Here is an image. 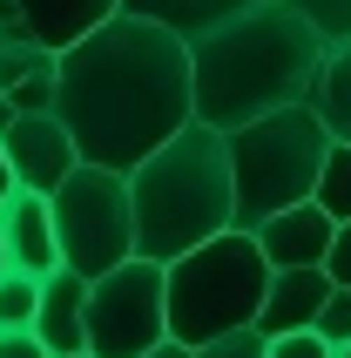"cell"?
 Returning a JSON list of instances; mask_svg holds the SVG:
<instances>
[{
  "mask_svg": "<svg viewBox=\"0 0 351 358\" xmlns=\"http://www.w3.org/2000/svg\"><path fill=\"white\" fill-rule=\"evenodd\" d=\"M162 278H169V338H182L196 352V345L223 338L236 324H257L264 291H271V257H264L257 230H236L230 223L210 243L169 257Z\"/></svg>",
  "mask_w": 351,
  "mask_h": 358,
  "instance_id": "cell-5",
  "label": "cell"
},
{
  "mask_svg": "<svg viewBox=\"0 0 351 358\" xmlns=\"http://www.w3.org/2000/svg\"><path fill=\"white\" fill-rule=\"evenodd\" d=\"M291 7L311 20L324 41H345V34H351V0H291Z\"/></svg>",
  "mask_w": 351,
  "mask_h": 358,
  "instance_id": "cell-20",
  "label": "cell"
},
{
  "mask_svg": "<svg viewBox=\"0 0 351 358\" xmlns=\"http://www.w3.org/2000/svg\"><path fill=\"white\" fill-rule=\"evenodd\" d=\"M7 95H14V115H41V108H55V68L7 81Z\"/></svg>",
  "mask_w": 351,
  "mask_h": 358,
  "instance_id": "cell-21",
  "label": "cell"
},
{
  "mask_svg": "<svg viewBox=\"0 0 351 358\" xmlns=\"http://www.w3.org/2000/svg\"><path fill=\"white\" fill-rule=\"evenodd\" d=\"M136 358H196L182 338H162V345H149V352H136Z\"/></svg>",
  "mask_w": 351,
  "mask_h": 358,
  "instance_id": "cell-26",
  "label": "cell"
},
{
  "mask_svg": "<svg viewBox=\"0 0 351 358\" xmlns=\"http://www.w3.org/2000/svg\"><path fill=\"white\" fill-rule=\"evenodd\" d=\"M55 115L68 122L81 162L136 169L176 129L196 122L189 41L149 14H108L55 55Z\"/></svg>",
  "mask_w": 351,
  "mask_h": 358,
  "instance_id": "cell-1",
  "label": "cell"
},
{
  "mask_svg": "<svg viewBox=\"0 0 351 358\" xmlns=\"http://www.w3.org/2000/svg\"><path fill=\"white\" fill-rule=\"evenodd\" d=\"M7 264H14V257H7V237H0V271H7Z\"/></svg>",
  "mask_w": 351,
  "mask_h": 358,
  "instance_id": "cell-29",
  "label": "cell"
},
{
  "mask_svg": "<svg viewBox=\"0 0 351 358\" xmlns=\"http://www.w3.org/2000/svg\"><path fill=\"white\" fill-rule=\"evenodd\" d=\"M196 358H271V331H264V324H236L223 338L196 345Z\"/></svg>",
  "mask_w": 351,
  "mask_h": 358,
  "instance_id": "cell-19",
  "label": "cell"
},
{
  "mask_svg": "<svg viewBox=\"0 0 351 358\" xmlns=\"http://www.w3.org/2000/svg\"><path fill=\"white\" fill-rule=\"evenodd\" d=\"M20 189V176H14V162H7V142H0V203Z\"/></svg>",
  "mask_w": 351,
  "mask_h": 358,
  "instance_id": "cell-27",
  "label": "cell"
},
{
  "mask_svg": "<svg viewBox=\"0 0 351 358\" xmlns=\"http://www.w3.org/2000/svg\"><path fill=\"white\" fill-rule=\"evenodd\" d=\"M129 196H136V250L142 257H182L216 230L236 223V176H230V136L216 122L196 115L176 129L156 156L129 169Z\"/></svg>",
  "mask_w": 351,
  "mask_h": 358,
  "instance_id": "cell-3",
  "label": "cell"
},
{
  "mask_svg": "<svg viewBox=\"0 0 351 358\" xmlns=\"http://www.w3.org/2000/svg\"><path fill=\"white\" fill-rule=\"evenodd\" d=\"M41 68H55V48H41L27 34V20H20L14 0H0V88L20 75H41Z\"/></svg>",
  "mask_w": 351,
  "mask_h": 358,
  "instance_id": "cell-16",
  "label": "cell"
},
{
  "mask_svg": "<svg viewBox=\"0 0 351 358\" xmlns=\"http://www.w3.org/2000/svg\"><path fill=\"white\" fill-rule=\"evenodd\" d=\"M7 122H14V95H7V88H0V129H7Z\"/></svg>",
  "mask_w": 351,
  "mask_h": 358,
  "instance_id": "cell-28",
  "label": "cell"
},
{
  "mask_svg": "<svg viewBox=\"0 0 351 358\" xmlns=\"http://www.w3.org/2000/svg\"><path fill=\"white\" fill-rule=\"evenodd\" d=\"M129 14H149V20H162V27H176L182 41H196V34H210L216 20H230V14H243L250 0H122Z\"/></svg>",
  "mask_w": 351,
  "mask_h": 358,
  "instance_id": "cell-14",
  "label": "cell"
},
{
  "mask_svg": "<svg viewBox=\"0 0 351 358\" xmlns=\"http://www.w3.org/2000/svg\"><path fill=\"white\" fill-rule=\"evenodd\" d=\"M20 20H27V34L41 41V48H75L88 27H101L108 14H122V0H14Z\"/></svg>",
  "mask_w": 351,
  "mask_h": 358,
  "instance_id": "cell-13",
  "label": "cell"
},
{
  "mask_svg": "<svg viewBox=\"0 0 351 358\" xmlns=\"http://www.w3.org/2000/svg\"><path fill=\"white\" fill-rule=\"evenodd\" d=\"M311 196L324 203L338 223H351V142H331V156H324V169H317Z\"/></svg>",
  "mask_w": 351,
  "mask_h": 358,
  "instance_id": "cell-17",
  "label": "cell"
},
{
  "mask_svg": "<svg viewBox=\"0 0 351 358\" xmlns=\"http://www.w3.org/2000/svg\"><path fill=\"white\" fill-rule=\"evenodd\" d=\"M169 338V278L156 257H129L115 271L88 278V352L95 358H136Z\"/></svg>",
  "mask_w": 351,
  "mask_h": 358,
  "instance_id": "cell-7",
  "label": "cell"
},
{
  "mask_svg": "<svg viewBox=\"0 0 351 358\" xmlns=\"http://www.w3.org/2000/svg\"><path fill=\"white\" fill-rule=\"evenodd\" d=\"M34 311H41V278L7 264L0 271V324H34Z\"/></svg>",
  "mask_w": 351,
  "mask_h": 358,
  "instance_id": "cell-18",
  "label": "cell"
},
{
  "mask_svg": "<svg viewBox=\"0 0 351 358\" xmlns=\"http://www.w3.org/2000/svg\"><path fill=\"white\" fill-rule=\"evenodd\" d=\"M338 291V278L324 271V264H291V271H271V291H264V311H257V324L264 331H304V324H317V311H324V298Z\"/></svg>",
  "mask_w": 351,
  "mask_h": 358,
  "instance_id": "cell-11",
  "label": "cell"
},
{
  "mask_svg": "<svg viewBox=\"0 0 351 358\" xmlns=\"http://www.w3.org/2000/svg\"><path fill=\"white\" fill-rule=\"evenodd\" d=\"M34 331L48 352H88V278L81 271H48L41 278V311H34Z\"/></svg>",
  "mask_w": 351,
  "mask_h": 358,
  "instance_id": "cell-12",
  "label": "cell"
},
{
  "mask_svg": "<svg viewBox=\"0 0 351 358\" xmlns=\"http://www.w3.org/2000/svg\"><path fill=\"white\" fill-rule=\"evenodd\" d=\"M331 237H338V217H331L317 196H304V203H291V210H277V217L257 223V243H264L271 271H291V264H324V257H331Z\"/></svg>",
  "mask_w": 351,
  "mask_h": 358,
  "instance_id": "cell-9",
  "label": "cell"
},
{
  "mask_svg": "<svg viewBox=\"0 0 351 358\" xmlns=\"http://www.w3.org/2000/svg\"><path fill=\"white\" fill-rule=\"evenodd\" d=\"M55 358H95V352H55Z\"/></svg>",
  "mask_w": 351,
  "mask_h": 358,
  "instance_id": "cell-30",
  "label": "cell"
},
{
  "mask_svg": "<svg viewBox=\"0 0 351 358\" xmlns=\"http://www.w3.org/2000/svg\"><path fill=\"white\" fill-rule=\"evenodd\" d=\"M223 136H230V176H236V230H257L264 217L304 203L338 142L331 122L317 115V101H284V108L236 122Z\"/></svg>",
  "mask_w": 351,
  "mask_h": 358,
  "instance_id": "cell-4",
  "label": "cell"
},
{
  "mask_svg": "<svg viewBox=\"0 0 351 358\" xmlns=\"http://www.w3.org/2000/svg\"><path fill=\"white\" fill-rule=\"evenodd\" d=\"M324 271H331L338 284H351V223H338V237H331V257H324Z\"/></svg>",
  "mask_w": 351,
  "mask_h": 358,
  "instance_id": "cell-25",
  "label": "cell"
},
{
  "mask_svg": "<svg viewBox=\"0 0 351 358\" xmlns=\"http://www.w3.org/2000/svg\"><path fill=\"white\" fill-rule=\"evenodd\" d=\"M338 358H351V345H338Z\"/></svg>",
  "mask_w": 351,
  "mask_h": 358,
  "instance_id": "cell-31",
  "label": "cell"
},
{
  "mask_svg": "<svg viewBox=\"0 0 351 358\" xmlns=\"http://www.w3.org/2000/svg\"><path fill=\"white\" fill-rule=\"evenodd\" d=\"M0 358H55L34 324H0Z\"/></svg>",
  "mask_w": 351,
  "mask_h": 358,
  "instance_id": "cell-24",
  "label": "cell"
},
{
  "mask_svg": "<svg viewBox=\"0 0 351 358\" xmlns=\"http://www.w3.org/2000/svg\"><path fill=\"white\" fill-rule=\"evenodd\" d=\"M271 358H338V345L317 331V324H304V331H277L271 338Z\"/></svg>",
  "mask_w": 351,
  "mask_h": 358,
  "instance_id": "cell-22",
  "label": "cell"
},
{
  "mask_svg": "<svg viewBox=\"0 0 351 358\" xmlns=\"http://www.w3.org/2000/svg\"><path fill=\"white\" fill-rule=\"evenodd\" d=\"M317 115L331 122V136L351 142V34L324 48V75H317Z\"/></svg>",
  "mask_w": 351,
  "mask_h": 358,
  "instance_id": "cell-15",
  "label": "cell"
},
{
  "mask_svg": "<svg viewBox=\"0 0 351 358\" xmlns=\"http://www.w3.org/2000/svg\"><path fill=\"white\" fill-rule=\"evenodd\" d=\"M324 48L311 20L291 0H250L243 14L216 20L210 34L189 41V75H196V115L216 129L257 122L284 101H311L324 75Z\"/></svg>",
  "mask_w": 351,
  "mask_h": 358,
  "instance_id": "cell-2",
  "label": "cell"
},
{
  "mask_svg": "<svg viewBox=\"0 0 351 358\" xmlns=\"http://www.w3.org/2000/svg\"><path fill=\"white\" fill-rule=\"evenodd\" d=\"M0 142H7V162H14L20 189H48V196L75 176V162H81L75 136H68V122H61L55 108H41V115H14L7 129H0Z\"/></svg>",
  "mask_w": 351,
  "mask_h": 358,
  "instance_id": "cell-8",
  "label": "cell"
},
{
  "mask_svg": "<svg viewBox=\"0 0 351 358\" xmlns=\"http://www.w3.org/2000/svg\"><path fill=\"white\" fill-rule=\"evenodd\" d=\"M0 237H7V257L20 271H34V278L61 271V237H55V203H48V189H14V196L0 203Z\"/></svg>",
  "mask_w": 351,
  "mask_h": 358,
  "instance_id": "cell-10",
  "label": "cell"
},
{
  "mask_svg": "<svg viewBox=\"0 0 351 358\" xmlns=\"http://www.w3.org/2000/svg\"><path fill=\"white\" fill-rule=\"evenodd\" d=\"M48 203H55V237H61V264L68 271L101 278V271L136 257V196H129L122 169L75 162V176L61 182Z\"/></svg>",
  "mask_w": 351,
  "mask_h": 358,
  "instance_id": "cell-6",
  "label": "cell"
},
{
  "mask_svg": "<svg viewBox=\"0 0 351 358\" xmlns=\"http://www.w3.org/2000/svg\"><path fill=\"white\" fill-rule=\"evenodd\" d=\"M317 331L331 345H351V284H338L331 298H324V311H317Z\"/></svg>",
  "mask_w": 351,
  "mask_h": 358,
  "instance_id": "cell-23",
  "label": "cell"
}]
</instances>
